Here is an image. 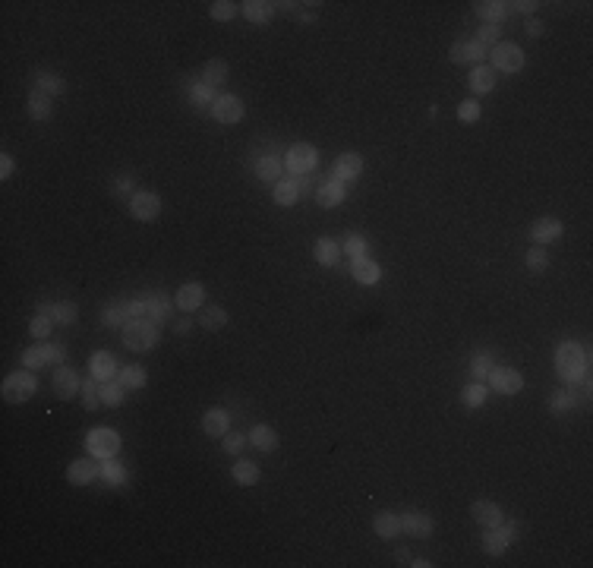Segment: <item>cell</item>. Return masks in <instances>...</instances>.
Returning <instances> with one entry per match:
<instances>
[{"instance_id":"obj_5","label":"cell","mask_w":593,"mask_h":568,"mask_svg":"<svg viewBox=\"0 0 593 568\" xmlns=\"http://www.w3.org/2000/svg\"><path fill=\"white\" fill-rule=\"evenodd\" d=\"M60 360H67V344H48V341H41V344H32L22 351L25 370H41V366L60 363Z\"/></svg>"},{"instance_id":"obj_51","label":"cell","mask_w":593,"mask_h":568,"mask_svg":"<svg viewBox=\"0 0 593 568\" xmlns=\"http://www.w3.org/2000/svg\"><path fill=\"white\" fill-rule=\"evenodd\" d=\"M50 322H54V319H50V316H48V313H41V316H35V319H32V322H29V332H32V334H35V338H41V341H44V338H48V334H50Z\"/></svg>"},{"instance_id":"obj_35","label":"cell","mask_w":593,"mask_h":568,"mask_svg":"<svg viewBox=\"0 0 593 568\" xmlns=\"http://www.w3.org/2000/svg\"><path fill=\"white\" fill-rule=\"evenodd\" d=\"M202 82L205 86H224L227 82V63L224 60H208L205 67H202Z\"/></svg>"},{"instance_id":"obj_36","label":"cell","mask_w":593,"mask_h":568,"mask_svg":"<svg viewBox=\"0 0 593 568\" xmlns=\"http://www.w3.org/2000/svg\"><path fill=\"white\" fill-rule=\"evenodd\" d=\"M483 549L489 555H502L505 549H508V536H505V530L502 527H489L483 534Z\"/></svg>"},{"instance_id":"obj_19","label":"cell","mask_w":593,"mask_h":568,"mask_svg":"<svg viewBox=\"0 0 593 568\" xmlns=\"http://www.w3.org/2000/svg\"><path fill=\"white\" fill-rule=\"evenodd\" d=\"M496 79H498L496 69L486 67V63H477V67L470 69V76H467V86H470L473 95H486L496 88Z\"/></svg>"},{"instance_id":"obj_8","label":"cell","mask_w":593,"mask_h":568,"mask_svg":"<svg viewBox=\"0 0 593 568\" xmlns=\"http://www.w3.org/2000/svg\"><path fill=\"white\" fill-rule=\"evenodd\" d=\"M486 382H489L498 395H517V391L524 388V376L514 370V366H492Z\"/></svg>"},{"instance_id":"obj_39","label":"cell","mask_w":593,"mask_h":568,"mask_svg":"<svg viewBox=\"0 0 593 568\" xmlns=\"http://www.w3.org/2000/svg\"><path fill=\"white\" fill-rule=\"evenodd\" d=\"M461 401H464L467 407H479V404L486 401V385L479 382V379H473L470 385H464V391H461Z\"/></svg>"},{"instance_id":"obj_45","label":"cell","mask_w":593,"mask_h":568,"mask_svg":"<svg viewBox=\"0 0 593 568\" xmlns=\"http://www.w3.org/2000/svg\"><path fill=\"white\" fill-rule=\"evenodd\" d=\"M492 366H496V363H492L489 353H477V357L470 360V372H473V379H479V382H483V379L492 372Z\"/></svg>"},{"instance_id":"obj_16","label":"cell","mask_w":593,"mask_h":568,"mask_svg":"<svg viewBox=\"0 0 593 568\" xmlns=\"http://www.w3.org/2000/svg\"><path fill=\"white\" fill-rule=\"evenodd\" d=\"M561 237V221L559 218H536L533 224H530V240H533L536 246H546V243H552V240H559Z\"/></svg>"},{"instance_id":"obj_2","label":"cell","mask_w":593,"mask_h":568,"mask_svg":"<svg viewBox=\"0 0 593 568\" xmlns=\"http://www.w3.org/2000/svg\"><path fill=\"white\" fill-rule=\"evenodd\" d=\"M158 325L149 319V316H142V319H130L123 325V344L130 347V351L142 353V351H151V347L158 344Z\"/></svg>"},{"instance_id":"obj_54","label":"cell","mask_w":593,"mask_h":568,"mask_svg":"<svg viewBox=\"0 0 593 568\" xmlns=\"http://www.w3.org/2000/svg\"><path fill=\"white\" fill-rule=\"evenodd\" d=\"M123 316H126V309H123V306L117 309L114 303L104 309V322H107V325H120V322H123ZM123 325H126V322H123Z\"/></svg>"},{"instance_id":"obj_12","label":"cell","mask_w":593,"mask_h":568,"mask_svg":"<svg viewBox=\"0 0 593 568\" xmlns=\"http://www.w3.org/2000/svg\"><path fill=\"white\" fill-rule=\"evenodd\" d=\"M50 385H54V395L63 398V401H69L73 395H79V391H82V382H79V376H76V370H73V366H63V363L54 370Z\"/></svg>"},{"instance_id":"obj_25","label":"cell","mask_w":593,"mask_h":568,"mask_svg":"<svg viewBox=\"0 0 593 568\" xmlns=\"http://www.w3.org/2000/svg\"><path fill=\"white\" fill-rule=\"evenodd\" d=\"M240 6H243V16L256 25L268 22V19L275 16V4H268V0H246V4H240Z\"/></svg>"},{"instance_id":"obj_52","label":"cell","mask_w":593,"mask_h":568,"mask_svg":"<svg viewBox=\"0 0 593 568\" xmlns=\"http://www.w3.org/2000/svg\"><path fill=\"white\" fill-rule=\"evenodd\" d=\"M221 445H224L227 454H240V448L246 445V433L243 435H240V433H227L224 439H221Z\"/></svg>"},{"instance_id":"obj_34","label":"cell","mask_w":593,"mask_h":568,"mask_svg":"<svg viewBox=\"0 0 593 568\" xmlns=\"http://www.w3.org/2000/svg\"><path fill=\"white\" fill-rule=\"evenodd\" d=\"M29 117L32 120H48L50 117V111H54V107H50V95H44V92H32L29 95Z\"/></svg>"},{"instance_id":"obj_32","label":"cell","mask_w":593,"mask_h":568,"mask_svg":"<svg viewBox=\"0 0 593 568\" xmlns=\"http://www.w3.org/2000/svg\"><path fill=\"white\" fill-rule=\"evenodd\" d=\"M168 309H170V300H168L164 294H149V297H145V316H149V319L155 322V325H158V322H164V319L170 316Z\"/></svg>"},{"instance_id":"obj_43","label":"cell","mask_w":593,"mask_h":568,"mask_svg":"<svg viewBox=\"0 0 593 568\" xmlns=\"http://www.w3.org/2000/svg\"><path fill=\"white\" fill-rule=\"evenodd\" d=\"M208 13H212V19H218V22H227V19L237 16V4H231V0H214V4L208 6Z\"/></svg>"},{"instance_id":"obj_56","label":"cell","mask_w":593,"mask_h":568,"mask_svg":"<svg viewBox=\"0 0 593 568\" xmlns=\"http://www.w3.org/2000/svg\"><path fill=\"white\" fill-rule=\"evenodd\" d=\"M502 524H505V521H502ZM502 530H505V536H508V543L517 540V536H521V521H508Z\"/></svg>"},{"instance_id":"obj_26","label":"cell","mask_w":593,"mask_h":568,"mask_svg":"<svg viewBox=\"0 0 593 568\" xmlns=\"http://www.w3.org/2000/svg\"><path fill=\"white\" fill-rule=\"evenodd\" d=\"M296 199H300V180H296L294 174L275 183V202L278 205H294Z\"/></svg>"},{"instance_id":"obj_9","label":"cell","mask_w":593,"mask_h":568,"mask_svg":"<svg viewBox=\"0 0 593 568\" xmlns=\"http://www.w3.org/2000/svg\"><path fill=\"white\" fill-rule=\"evenodd\" d=\"M158 212H161V196H158V193H151V189H139V193H132L130 215L136 221H155Z\"/></svg>"},{"instance_id":"obj_55","label":"cell","mask_w":593,"mask_h":568,"mask_svg":"<svg viewBox=\"0 0 593 568\" xmlns=\"http://www.w3.org/2000/svg\"><path fill=\"white\" fill-rule=\"evenodd\" d=\"M13 168H16V164H13V155H6V151H4V155H0V177L6 180V177L13 174Z\"/></svg>"},{"instance_id":"obj_27","label":"cell","mask_w":593,"mask_h":568,"mask_svg":"<svg viewBox=\"0 0 593 568\" xmlns=\"http://www.w3.org/2000/svg\"><path fill=\"white\" fill-rule=\"evenodd\" d=\"M281 168H284V161H278L275 155H262L256 161V177L262 183H278L281 180Z\"/></svg>"},{"instance_id":"obj_18","label":"cell","mask_w":593,"mask_h":568,"mask_svg":"<svg viewBox=\"0 0 593 568\" xmlns=\"http://www.w3.org/2000/svg\"><path fill=\"white\" fill-rule=\"evenodd\" d=\"M202 429H205V435H212V439H224V435L231 433V417H227V410L224 407L205 410V417H202Z\"/></svg>"},{"instance_id":"obj_6","label":"cell","mask_w":593,"mask_h":568,"mask_svg":"<svg viewBox=\"0 0 593 568\" xmlns=\"http://www.w3.org/2000/svg\"><path fill=\"white\" fill-rule=\"evenodd\" d=\"M315 161H319V151H315V145H309V142H294L287 151H284V168H287L294 177L309 174V170L315 168Z\"/></svg>"},{"instance_id":"obj_22","label":"cell","mask_w":593,"mask_h":568,"mask_svg":"<svg viewBox=\"0 0 593 568\" xmlns=\"http://www.w3.org/2000/svg\"><path fill=\"white\" fill-rule=\"evenodd\" d=\"M101 473V467L95 464L92 458H82V461H73V464H69V471H67V480L73 486H86V483H92L95 477H98Z\"/></svg>"},{"instance_id":"obj_58","label":"cell","mask_w":593,"mask_h":568,"mask_svg":"<svg viewBox=\"0 0 593 568\" xmlns=\"http://www.w3.org/2000/svg\"><path fill=\"white\" fill-rule=\"evenodd\" d=\"M505 6H514V10H521V13H533L536 10L533 0H524V4H505Z\"/></svg>"},{"instance_id":"obj_23","label":"cell","mask_w":593,"mask_h":568,"mask_svg":"<svg viewBox=\"0 0 593 568\" xmlns=\"http://www.w3.org/2000/svg\"><path fill=\"white\" fill-rule=\"evenodd\" d=\"M372 530H376V536H382V540H395V536L401 534V518H397L395 511H379V515L372 518Z\"/></svg>"},{"instance_id":"obj_10","label":"cell","mask_w":593,"mask_h":568,"mask_svg":"<svg viewBox=\"0 0 593 568\" xmlns=\"http://www.w3.org/2000/svg\"><path fill=\"white\" fill-rule=\"evenodd\" d=\"M243 111H246V104L237 98V95H218L208 114H212L218 123H240V120H243Z\"/></svg>"},{"instance_id":"obj_31","label":"cell","mask_w":593,"mask_h":568,"mask_svg":"<svg viewBox=\"0 0 593 568\" xmlns=\"http://www.w3.org/2000/svg\"><path fill=\"white\" fill-rule=\"evenodd\" d=\"M214 98H218V95H214V88L205 86V82H196V86H189V101H193L196 111H212Z\"/></svg>"},{"instance_id":"obj_41","label":"cell","mask_w":593,"mask_h":568,"mask_svg":"<svg viewBox=\"0 0 593 568\" xmlns=\"http://www.w3.org/2000/svg\"><path fill=\"white\" fill-rule=\"evenodd\" d=\"M120 385H123V388H142L145 370L142 366H123V370H120Z\"/></svg>"},{"instance_id":"obj_57","label":"cell","mask_w":593,"mask_h":568,"mask_svg":"<svg viewBox=\"0 0 593 568\" xmlns=\"http://www.w3.org/2000/svg\"><path fill=\"white\" fill-rule=\"evenodd\" d=\"M130 187H132L130 177H117V183H114V193H126Z\"/></svg>"},{"instance_id":"obj_7","label":"cell","mask_w":593,"mask_h":568,"mask_svg":"<svg viewBox=\"0 0 593 568\" xmlns=\"http://www.w3.org/2000/svg\"><path fill=\"white\" fill-rule=\"evenodd\" d=\"M86 448H88L92 458L107 461V458H114V454L120 452V435L114 433V429H107V426H98V429H92V433L86 435Z\"/></svg>"},{"instance_id":"obj_3","label":"cell","mask_w":593,"mask_h":568,"mask_svg":"<svg viewBox=\"0 0 593 568\" xmlns=\"http://www.w3.org/2000/svg\"><path fill=\"white\" fill-rule=\"evenodd\" d=\"M0 391H4L6 404H22L38 391V379H35V372H32V370L10 372V376L4 379V385H0Z\"/></svg>"},{"instance_id":"obj_15","label":"cell","mask_w":593,"mask_h":568,"mask_svg":"<svg viewBox=\"0 0 593 568\" xmlns=\"http://www.w3.org/2000/svg\"><path fill=\"white\" fill-rule=\"evenodd\" d=\"M174 303H177V309H183V313H196V309H202V303H205V288H202L199 281L183 284V288L177 290Z\"/></svg>"},{"instance_id":"obj_47","label":"cell","mask_w":593,"mask_h":568,"mask_svg":"<svg viewBox=\"0 0 593 568\" xmlns=\"http://www.w3.org/2000/svg\"><path fill=\"white\" fill-rule=\"evenodd\" d=\"M82 404H86V410H95V407L101 404V395H98V385H95V376L82 382Z\"/></svg>"},{"instance_id":"obj_61","label":"cell","mask_w":593,"mask_h":568,"mask_svg":"<svg viewBox=\"0 0 593 568\" xmlns=\"http://www.w3.org/2000/svg\"><path fill=\"white\" fill-rule=\"evenodd\" d=\"M410 565H414V568H429V565H432V562H426V559H414V562H410Z\"/></svg>"},{"instance_id":"obj_21","label":"cell","mask_w":593,"mask_h":568,"mask_svg":"<svg viewBox=\"0 0 593 568\" xmlns=\"http://www.w3.org/2000/svg\"><path fill=\"white\" fill-rule=\"evenodd\" d=\"M350 275H353V281H357V284L372 288V284H379V278H382V269H379L369 256H363V259H353V262H350Z\"/></svg>"},{"instance_id":"obj_14","label":"cell","mask_w":593,"mask_h":568,"mask_svg":"<svg viewBox=\"0 0 593 568\" xmlns=\"http://www.w3.org/2000/svg\"><path fill=\"white\" fill-rule=\"evenodd\" d=\"M332 174L338 177V180H344V183L357 180V177L363 174V158H360L357 151H344V155H338V158H334V164H332Z\"/></svg>"},{"instance_id":"obj_49","label":"cell","mask_w":593,"mask_h":568,"mask_svg":"<svg viewBox=\"0 0 593 568\" xmlns=\"http://www.w3.org/2000/svg\"><path fill=\"white\" fill-rule=\"evenodd\" d=\"M571 407H574V398L568 388L555 391V395L549 398V410H555V414H565V410H571Z\"/></svg>"},{"instance_id":"obj_59","label":"cell","mask_w":593,"mask_h":568,"mask_svg":"<svg viewBox=\"0 0 593 568\" xmlns=\"http://www.w3.org/2000/svg\"><path fill=\"white\" fill-rule=\"evenodd\" d=\"M527 35H530V38H540V35H543V22H530V25H527Z\"/></svg>"},{"instance_id":"obj_4","label":"cell","mask_w":593,"mask_h":568,"mask_svg":"<svg viewBox=\"0 0 593 568\" xmlns=\"http://www.w3.org/2000/svg\"><path fill=\"white\" fill-rule=\"evenodd\" d=\"M489 57H492V63L489 67L496 69V73H521L524 69V50L517 48L514 41H498V44H492V50H489Z\"/></svg>"},{"instance_id":"obj_17","label":"cell","mask_w":593,"mask_h":568,"mask_svg":"<svg viewBox=\"0 0 593 568\" xmlns=\"http://www.w3.org/2000/svg\"><path fill=\"white\" fill-rule=\"evenodd\" d=\"M448 57H451L454 63H483V57H486V48L473 38V41H454L451 44V50H448Z\"/></svg>"},{"instance_id":"obj_60","label":"cell","mask_w":593,"mask_h":568,"mask_svg":"<svg viewBox=\"0 0 593 568\" xmlns=\"http://www.w3.org/2000/svg\"><path fill=\"white\" fill-rule=\"evenodd\" d=\"M189 328H193V322H189V319H180V322L174 325V332H180V334H183V332H189Z\"/></svg>"},{"instance_id":"obj_48","label":"cell","mask_w":593,"mask_h":568,"mask_svg":"<svg viewBox=\"0 0 593 568\" xmlns=\"http://www.w3.org/2000/svg\"><path fill=\"white\" fill-rule=\"evenodd\" d=\"M101 477H104V480H107V483H111V486H120V483H123V480H126V471H123V467H120V464H114L111 458H107L104 464H101Z\"/></svg>"},{"instance_id":"obj_1","label":"cell","mask_w":593,"mask_h":568,"mask_svg":"<svg viewBox=\"0 0 593 568\" xmlns=\"http://www.w3.org/2000/svg\"><path fill=\"white\" fill-rule=\"evenodd\" d=\"M555 370L565 382H580L587 376V351L578 341H561L555 351Z\"/></svg>"},{"instance_id":"obj_44","label":"cell","mask_w":593,"mask_h":568,"mask_svg":"<svg viewBox=\"0 0 593 568\" xmlns=\"http://www.w3.org/2000/svg\"><path fill=\"white\" fill-rule=\"evenodd\" d=\"M63 79L60 76H54V73H41L38 76V92H44V95H60L63 92Z\"/></svg>"},{"instance_id":"obj_50","label":"cell","mask_w":593,"mask_h":568,"mask_svg":"<svg viewBox=\"0 0 593 568\" xmlns=\"http://www.w3.org/2000/svg\"><path fill=\"white\" fill-rule=\"evenodd\" d=\"M458 120H464V123H473V120H479V101L477 98H467L458 104Z\"/></svg>"},{"instance_id":"obj_28","label":"cell","mask_w":593,"mask_h":568,"mask_svg":"<svg viewBox=\"0 0 593 568\" xmlns=\"http://www.w3.org/2000/svg\"><path fill=\"white\" fill-rule=\"evenodd\" d=\"M473 10H477V16L486 19L489 25H502V19L508 16V6H505L502 0H483V4H477Z\"/></svg>"},{"instance_id":"obj_29","label":"cell","mask_w":593,"mask_h":568,"mask_svg":"<svg viewBox=\"0 0 593 568\" xmlns=\"http://www.w3.org/2000/svg\"><path fill=\"white\" fill-rule=\"evenodd\" d=\"M92 376L95 379H101V382H107V379H114V372H117V363H114V357L107 351H98V353H92Z\"/></svg>"},{"instance_id":"obj_11","label":"cell","mask_w":593,"mask_h":568,"mask_svg":"<svg viewBox=\"0 0 593 568\" xmlns=\"http://www.w3.org/2000/svg\"><path fill=\"white\" fill-rule=\"evenodd\" d=\"M344 196H347V183H344V180H338L334 174L322 177L319 189H315V202H319L322 208H334V205H341V202H344Z\"/></svg>"},{"instance_id":"obj_13","label":"cell","mask_w":593,"mask_h":568,"mask_svg":"<svg viewBox=\"0 0 593 568\" xmlns=\"http://www.w3.org/2000/svg\"><path fill=\"white\" fill-rule=\"evenodd\" d=\"M470 511H473V521L483 524V527H502V521H505L502 505L489 502V499H477V502L470 505Z\"/></svg>"},{"instance_id":"obj_30","label":"cell","mask_w":593,"mask_h":568,"mask_svg":"<svg viewBox=\"0 0 593 568\" xmlns=\"http://www.w3.org/2000/svg\"><path fill=\"white\" fill-rule=\"evenodd\" d=\"M231 473H233V480H237L240 486H256V483H259V467H256V461H246V458L233 461Z\"/></svg>"},{"instance_id":"obj_53","label":"cell","mask_w":593,"mask_h":568,"mask_svg":"<svg viewBox=\"0 0 593 568\" xmlns=\"http://www.w3.org/2000/svg\"><path fill=\"white\" fill-rule=\"evenodd\" d=\"M498 35H502V29H498V25H489V22H486L483 29H479L477 41L483 44V48H486V44H498Z\"/></svg>"},{"instance_id":"obj_33","label":"cell","mask_w":593,"mask_h":568,"mask_svg":"<svg viewBox=\"0 0 593 568\" xmlns=\"http://www.w3.org/2000/svg\"><path fill=\"white\" fill-rule=\"evenodd\" d=\"M199 322L205 332H218L221 325L227 322V309H221V306H205V309H199Z\"/></svg>"},{"instance_id":"obj_38","label":"cell","mask_w":593,"mask_h":568,"mask_svg":"<svg viewBox=\"0 0 593 568\" xmlns=\"http://www.w3.org/2000/svg\"><path fill=\"white\" fill-rule=\"evenodd\" d=\"M98 395L104 404H111V407H117V404H123V385H120V379L114 382V379H107V382L98 385Z\"/></svg>"},{"instance_id":"obj_20","label":"cell","mask_w":593,"mask_h":568,"mask_svg":"<svg viewBox=\"0 0 593 568\" xmlns=\"http://www.w3.org/2000/svg\"><path fill=\"white\" fill-rule=\"evenodd\" d=\"M432 518L426 515V511H407V515H401V530L410 536H429L432 534Z\"/></svg>"},{"instance_id":"obj_24","label":"cell","mask_w":593,"mask_h":568,"mask_svg":"<svg viewBox=\"0 0 593 568\" xmlns=\"http://www.w3.org/2000/svg\"><path fill=\"white\" fill-rule=\"evenodd\" d=\"M246 439L252 442V445L259 448V452H271V448H278V433L268 426V423H256V426L250 429V435Z\"/></svg>"},{"instance_id":"obj_40","label":"cell","mask_w":593,"mask_h":568,"mask_svg":"<svg viewBox=\"0 0 593 568\" xmlns=\"http://www.w3.org/2000/svg\"><path fill=\"white\" fill-rule=\"evenodd\" d=\"M44 313L50 316L54 322H60V325H69V322H76V303H57V306H44Z\"/></svg>"},{"instance_id":"obj_46","label":"cell","mask_w":593,"mask_h":568,"mask_svg":"<svg viewBox=\"0 0 593 568\" xmlns=\"http://www.w3.org/2000/svg\"><path fill=\"white\" fill-rule=\"evenodd\" d=\"M366 250H369L366 237H360V234H350V237H347V243H344L347 259H363V256H366Z\"/></svg>"},{"instance_id":"obj_37","label":"cell","mask_w":593,"mask_h":568,"mask_svg":"<svg viewBox=\"0 0 593 568\" xmlns=\"http://www.w3.org/2000/svg\"><path fill=\"white\" fill-rule=\"evenodd\" d=\"M341 259V243H334V240H319L315 243V262L319 265H334Z\"/></svg>"},{"instance_id":"obj_42","label":"cell","mask_w":593,"mask_h":568,"mask_svg":"<svg viewBox=\"0 0 593 568\" xmlns=\"http://www.w3.org/2000/svg\"><path fill=\"white\" fill-rule=\"evenodd\" d=\"M524 265H527L530 271H546L549 269V252L543 250V246H533L530 252H524Z\"/></svg>"}]
</instances>
